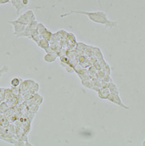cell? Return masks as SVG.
I'll return each mask as SVG.
<instances>
[{"mask_svg":"<svg viewBox=\"0 0 145 146\" xmlns=\"http://www.w3.org/2000/svg\"><path fill=\"white\" fill-rule=\"evenodd\" d=\"M7 22L13 25L14 29V35L17 38H19V36L24 32L26 27V25H25V24L22 23L20 21L17 20V19L13 21H8Z\"/></svg>","mask_w":145,"mask_h":146,"instance_id":"cell-3","label":"cell"},{"mask_svg":"<svg viewBox=\"0 0 145 146\" xmlns=\"http://www.w3.org/2000/svg\"><path fill=\"white\" fill-rule=\"evenodd\" d=\"M21 84V79L19 78H13V79L11 80V86L14 87V88H16L18 87L19 85Z\"/></svg>","mask_w":145,"mask_h":146,"instance_id":"cell-10","label":"cell"},{"mask_svg":"<svg viewBox=\"0 0 145 146\" xmlns=\"http://www.w3.org/2000/svg\"><path fill=\"white\" fill-rule=\"evenodd\" d=\"M107 100L108 101H110L111 102H112V103L116 104V105L120 106L121 108H122L123 109H129V107L126 106L125 104L123 103V102L121 100V99L120 98L119 94L117 93H111L110 92V95L108 97Z\"/></svg>","mask_w":145,"mask_h":146,"instance_id":"cell-4","label":"cell"},{"mask_svg":"<svg viewBox=\"0 0 145 146\" xmlns=\"http://www.w3.org/2000/svg\"><path fill=\"white\" fill-rule=\"evenodd\" d=\"M56 58L57 56L55 55L52 54V53L47 52L44 56V60L47 63H52L55 62Z\"/></svg>","mask_w":145,"mask_h":146,"instance_id":"cell-8","label":"cell"},{"mask_svg":"<svg viewBox=\"0 0 145 146\" xmlns=\"http://www.w3.org/2000/svg\"><path fill=\"white\" fill-rule=\"evenodd\" d=\"M11 3L16 11V14H19L23 9L25 8L23 3V0H11Z\"/></svg>","mask_w":145,"mask_h":146,"instance_id":"cell-5","label":"cell"},{"mask_svg":"<svg viewBox=\"0 0 145 146\" xmlns=\"http://www.w3.org/2000/svg\"><path fill=\"white\" fill-rule=\"evenodd\" d=\"M41 36H42V38L49 41L50 40H51V38L52 37V33L51 31H50L49 30H48L47 29V31H45L44 33L42 34Z\"/></svg>","mask_w":145,"mask_h":146,"instance_id":"cell-9","label":"cell"},{"mask_svg":"<svg viewBox=\"0 0 145 146\" xmlns=\"http://www.w3.org/2000/svg\"><path fill=\"white\" fill-rule=\"evenodd\" d=\"M72 14H83V15L86 16L89 18L90 21L93 22L101 25H105L108 27H115L117 25L116 21H110L108 18L107 15L103 11H95V12H86V11H71L70 13H65L61 15V18L68 16Z\"/></svg>","mask_w":145,"mask_h":146,"instance_id":"cell-1","label":"cell"},{"mask_svg":"<svg viewBox=\"0 0 145 146\" xmlns=\"http://www.w3.org/2000/svg\"><path fill=\"white\" fill-rule=\"evenodd\" d=\"M142 146H145V139H144V140L143 141V142H142Z\"/></svg>","mask_w":145,"mask_h":146,"instance_id":"cell-14","label":"cell"},{"mask_svg":"<svg viewBox=\"0 0 145 146\" xmlns=\"http://www.w3.org/2000/svg\"><path fill=\"white\" fill-rule=\"evenodd\" d=\"M37 45L40 48H43L46 50V52H48V49L50 48V45H49V41L45 40V39L42 38L41 40L37 43Z\"/></svg>","mask_w":145,"mask_h":146,"instance_id":"cell-7","label":"cell"},{"mask_svg":"<svg viewBox=\"0 0 145 146\" xmlns=\"http://www.w3.org/2000/svg\"><path fill=\"white\" fill-rule=\"evenodd\" d=\"M110 94V91L108 88H101L98 91V96L101 99L107 100Z\"/></svg>","mask_w":145,"mask_h":146,"instance_id":"cell-6","label":"cell"},{"mask_svg":"<svg viewBox=\"0 0 145 146\" xmlns=\"http://www.w3.org/2000/svg\"><path fill=\"white\" fill-rule=\"evenodd\" d=\"M9 71V67L7 66H5L3 67L2 69H0V80H1L2 76H3V74H5V73H6Z\"/></svg>","mask_w":145,"mask_h":146,"instance_id":"cell-12","label":"cell"},{"mask_svg":"<svg viewBox=\"0 0 145 146\" xmlns=\"http://www.w3.org/2000/svg\"><path fill=\"white\" fill-rule=\"evenodd\" d=\"M11 3V0H0V5H5Z\"/></svg>","mask_w":145,"mask_h":146,"instance_id":"cell-13","label":"cell"},{"mask_svg":"<svg viewBox=\"0 0 145 146\" xmlns=\"http://www.w3.org/2000/svg\"><path fill=\"white\" fill-rule=\"evenodd\" d=\"M36 18L35 14L33 12L32 10H28V11H26L22 14H21V15L18 17V18L17 19V20L27 25L28 24L31 23L33 21L36 20Z\"/></svg>","mask_w":145,"mask_h":146,"instance_id":"cell-2","label":"cell"},{"mask_svg":"<svg viewBox=\"0 0 145 146\" xmlns=\"http://www.w3.org/2000/svg\"><path fill=\"white\" fill-rule=\"evenodd\" d=\"M36 30H37L38 33L41 35L42 34L44 33L45 31L47 30V28L45 26L44 24H43L42 23H38L37 27H36Z\"/></svg>","mask_w":145,"mask_h":146,"instance_id":"cell-11","label":"cell"}]
</instances>
